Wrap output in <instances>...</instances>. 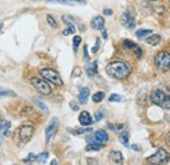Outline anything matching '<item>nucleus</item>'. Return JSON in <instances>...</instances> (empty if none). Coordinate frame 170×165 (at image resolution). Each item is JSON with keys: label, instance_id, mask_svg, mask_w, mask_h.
I'll use <instances>...</instances> for the list:
<instances>
[{"label": "nucleus", "instance_id": "obj_1", "mask_svg": "<svg viewBox=\"0 0 170 165\" xmlns=\"http://www.w3.org/2000/svg\"><path fill=\"white\" fill-rule=\"evenodd\" d=\"M106 72L115 79H126L131 74V67L124 62H111L106 66Z\"/></svg>", "mask_w": 170, "mask_h": 165}, {"label": "nucleus", "instance_id": "obj_2", "mask_svg": "<svg viewBox=\"0 0 170 165\" xmlns=\"http://www.w3.org/2000/svg\"><path fill=\"white\" fill-rule=\"evenodd\" d=\"M151 100L157 106L164 109H170V95H166L161 89H155L151 93Z\"/></svg>", "mask_w": 170, "mask_h": 165}, {"label": "nucleus", "instance_id": "obj_3", "mask_svg": "<svg viewBox=\"0 0 170 165\" xmlns=\"http://www.w3.org/2000/svg\"><path fill=\"white\" fill-rule=\"evenodd\" d=\"M155 64L158 70L162 71V72L169 71L170 70V53L160 51L155 58Z\"/></svg>", "mask_w": 170, "mask_h": 165}, {"label": "nucleus", "instance_id": "obj_4", "mask_svg": "<svg viewBox=\"0 0 170 165\" xmlns=\"http://www.w3.org/2000/svg\"><path fill=\"white\" fill-rule=\"evenodd\" d=\"M30 82L31 85L35 88V89L41 93V95H45V96H48L51 93V85L48 84V81L45 79H41V78H31L30 79Z\"/></svg>", "mask_w": 170, "mask_h": 165}, {"label": "nucleus", "instance_id": "obj_5", "mask_svg": "<svg viewBox=\"0 0 170 165\" xmlns=\"http://www.w3.org/2000/svg\"><path fill=\"white\" fill-rule=\"evenodd\" d=\"M39 74L42 75L43 79H46L47 81L52 82V84L59 85V87L63 85V80H62L60 75L56 72V71H54V70H51V68H42Z\"/></svg>", "mask_w": 170, "mask_h": 165}, {"label": "nucleus", "instance_id": "obj_6", "mask_svg": "<svg viewBox=\"0 0 170 165\" xmlns=\"http://www.w3.org/2000/svg\"><path fill=\"white\" fill-rule=\"evenodd\" d=\"M169 159H170V155L166 152V150L158 148L155 155H152V156H149L147 159V163H149V164H164V163H168Z\"/></svg>", "mask_w": 170, "mask_h": 165}, {"label": "nucleus", "instance_id": "obj_7", "mask_svg": "<svg viewBox=\"0 0 170 165\" xmlns=\"http://www.w3.org/2000/svg\"><path fill=\"white\" fill-rule=\"evenodd\" d=\"M33 134H34V126L30 125V123L23 125L19 129V138H20V140L23 143H28L31 139Z\"/></svg>", "mask_w": 170, "mask_h": 165}, {"label": "nucleus", "instance_id": "obj_8", "mask_svg": "<svg viewBox=\"0 0 170 165\" xmlns=\"http://www.w3.org/2000/svg\"><path fill=\"white\" fill-rule=\"evenodd\" d=\"M58 126H59L58 118H52V119L50 121V123L47 125V127H46V142H47V143L50 142L52 138H54V135L56 134Z\"/></svg>", "mask_w": 170, "mask_h": 165}, {"label": "nucleus", "instance_id": "obj_9", "mask_svg": "<svg viewBox=\"0 0 170 165\" xmlns=\"http://www.w3.org/2000/svg\"><path fill=\"white\" fill-rule=\"evenodd\" d=\"M120 21H122L123 26H126L127 29H130V30L135 29V25H136L135 17H134V16L131 15L130 12H124V13L122 15V17H120Z\"/></svg>", "mask_w": 170, "mask_h": 165}, {"label": "nucleus", "instance_id": "obj_10", "mask_svg": "<svg viewBox=\"0 0 170 165\" xmlns=\"http://www.w3.org/2000/svg\"><path fill=\"white\" fill-rule=\"evenodd\" d=\"M92 136H93V139H94V143H102V144H105V143L109 140V135H107L106 131H103V130L96 131Z\"/></svg>", "mask_w": 170, "mask_h": 165}, {"label": "nucleus", "instance_id": "obj_11", "mask_svg": "<svg viewBox=\"0 0 170 165\" xmlns=\"http://www.w3.org/2000/svg\"><path fill=\"white\" fill-rule=\"evenodd\" d=\"M79 122L83 125V126H90L93 123V118L92 115L89 114V112H81L80 115H79Z\"/></svg>", "mask_w": 170, "mask_h": 165}, {"label": "nucleus", "instance_id": "obj_12", "mask_svg": "<svg viewBox=\"0 0 170 165\" xmlns=\"http://www.w3.org/2000/svg\"><path fill=\"white\" fill-rule=\"evenodd\" d=\"M123 43H124V46H126V47L131 49V50H132V51L136 54V57H138V58H140L141 55H143V50H141V49H140L138 45H136L135 42L130 41V40H124V41H123Z\"/></svg>", "mask_w": 170, "mask_h": 165}, {"label": "nucleus", "instance_id": "obj_13", "mask_svg": "<svg viewBox=\"0 0 170 165\" xmlns=\"http://www.w3.org/2000/svg\"><path fill=\"white\" fill-rule=\"evenodd\" d=\"M90 25H92L93 29H96V30H102L103 26H105V20H103L102 16H97V17H94V19L92 20Z\"/></svg>", "mask_w": 170, "mask_h": 165}, {"label": "nucleus", "instance_id": "obj_14", "mask_svg": "<svg viewBox=\"0 0 170 165\" xmlns=\"http://www.w3.org/2000/svg\"><path fill=\"white\" fill-rule=\"evenodd\" d=\"M48 3H59V4H67V5H76V4H81L85 5L86 2L84 0H47Z\"/></svg>", "mask_w": 170, "mask_h": 165}, {"label": "nucleus", "instance_id": "obj_15", "mask_svg": "<svg viewBox=\"0 0 170 165\" xmlns=\"http://www.w3.org/2000/svg\"><path fill=\"white\" fill-rule=\"evenodd\" d=\"M145 42L148 43V45H151V46H156V45H158V43L161 42V37L158 34H149L145 38Z\"/></svg>", "mask_w": 170, "mask_h": 165}, {"label": "nucleus", "instance_id": "obj_16", "mask_svg": "<svg viewBox=\"0 0 170 165\" xmlns=\"http://www.w3.org/2000/svg\"><path fill=\"white\" fill-rule=\"evenodd\" d=\"M109 157H110L111 161L117 163V164H120V163L123 161V155H122V153H120L119 151H113V152H110Z\"/></svg>", "mask_w": 170, "mask_h": 165}, {"label": "nucleus", "instance_id": "obj_17", "mask_svg": "<svg viewBox=\"0 0 170 165\" xmlns=\"http://www.w3.org/2000/svg\"><path fill=\"white\" fill-rule=\"evenodd\" d=\"M88 97H89V89L88 88H81L79 93V101L80 104H86Z\"/></svg>", "mask_w": 170, "mask_h": 165}, {"label": "nucleus", "instance_id": "obj_18", "mask_svg": "<svg viewBox=\"0 0 170 165\" xmlns=\"http://www.w3.org/2000/svg\"><path fill=\"white\" fill-rule=\"evenodd\" d=\"M86 74H88V76H90V78L97 75V62H93L86 66Z\"/></svg>", "mask_w": 170, "mask_h": 165}, {"label": "nucleus", "instance_id": "obj_19", "mask_svg": "<svg viewBox=\"0 0 170 165\" xmlns=\"http://www.w3.org/2000/svg\"><path fill=\"white\" fill-rule=\"evenodd\" d=\"M9 127H10V122L9 121H3L0 118V131H3L4 135H9Z\"/></svg>", "mask_w": 170, "mask_h": 165}, {"label": "nucleus", "instance_id": "obj_20", "mask_svg": "<svg viewBox=\"0 0 170 165\" xmlns=\"http://www.w3.org/2000/svg\"><path fill=\"white\" fill-rule=\"evenodd\" d=\"M103 148V144L102 143H89V144L86 146V148H85V151H101Z\"/></svg>", "mask_w": 170, "mask_h": 165}, {"label": "nucleus", "instance_id": "obj_21", "mask_svg": "<svg viewBox=\"0 0 170 165\" xmlns=\"http://www.w3.org/2000/svg\"><path fill=\"white\" fill-rule=\"evenodd\" d=\"M149 34H152V30H149V29H140L136 32V37H138L139 40H144V38H147Z\"/></svg>", "mask_w": 170, "mask_h": 165}, {"label": "nucleus", "instance_id": "obj_22", "mask_svg": "<svg viewBox=\"0 0 170 165\" xmlns=\"http://www.w3.org/2000/svg\"><path fill=\"white\" fill-rule=\"evenodd\" d=\"M128 139H130V134H128V131H124V133H122L119 135V140L120 143H122L123 146L127 147L128 146Z\"/></svg>", "mask_w": 170, "mask_h": 165}, {"label": "nucleus", "instance_id": "obj_23", "mask_svg": "<svg viewBox=\"0 0 170 165\" xmlns=\"http://www.w3.org/2000/svg\"><path fill=\"white\" fill-rule=\"evenodd\" d=\"M47 159H48V153H47V152H43V153H39V155L37 156L35 161L39 163V164H45V163L47 161Z\"/></svg>", "mask_w": 170, "mask_h": 165}, {"label": "nucleus", "instance_id": "obj_24", "mask_svg": "<svg viewBox=\"0 0 170 165\" xmlns=\"http://www.w3.org/2000/svg\"><path fill=\"white\" fill-rule=\"evenodd\" d=\"M103 97H105V93L103 92H97L93 95V101L94 102H101L103 100Z\"/></svg>", "mask_w": 170, "mask_h": 165}, {"label": "nucleus", "instance_id": "obj_25", "mask_svg": "<svg viewBox=\"0 0 170 165\" xmlns=\"http://www.w3.org/2000/svg\"><path fill=\"white\" fill-rule=\"evenodd\" d=\"M33 101H34V104H35V105L38 106V108H41L42 110H43V112H48V109H47V106L45 105V104H43L41 100H38V98H34V100H33Z\"/></svg>", "mask_w": 170, "mask_h": 165}, {"label": "nucleus", "instance_id": "obj_26", "mask_svg": "<svg viewBox=\"0 0 170 165\" xmlns=\"http://www.w3.org/2000/svg\"><path fill=\"white\" fill-rule=\"evenodd\" d=\"M47 23H48V25H50L51 27H54V29H56V27H58V24H56L55 19H54L52 16H50V15L47 16Z\"/></svg>", "mask_w": 170, "mask_h": 165}, {"label": "nucleus", "instance_id": "obj_27", "mask_svg": "<svg viewBox=\"0 0 170 165\" xmlns=\"http://www.w3.org/2000/svg\"><path fill=\"white\" fill-rule=\"evenodd\" d=\"M92 129L90 127H86V129H79V130H69L71 133L73 135H79V134H84V133H88V131H90Z\"/></svg>", "mask_w": 170, "mask_h": 165}, {"label": "nucleus", "instance_id": "obj_28", "mask_svg": "<svg viewBox=\"0 0 170 165\" xmlns=\"http://www.w3.org/2000/svg\"><path fill=\"white\" fill-rule=\"evenodd\" d=\"M62 20H63L64 24H67V25H73V17H71V16L64 15L63 17H62Z\"/></svg>", "mask_w": 170, "mask_h": 165}, {"label": "nucleus", "instance_id": "obj_29", "mask_svg": "<svg viewBox=\"0 0 170 165\" xmlns=\"http://www.w3.org/2000/svg\"><path fill=\"white\" fill-rule=\"evenodd\" d=\"M122 100H123V98L120 97L119 95H115V93H114V95H111L110 97H109V101H110V102H120Z\"/></svg>", "mask_w": 170, "mask_h": 165}, {"label": "nucleus", "instance_id": "obj_30", "mask_svg": "<svg viewBox=\"0 0 170 165\" xmlns=\"http://www.w3.org/2000/svg\"><path fill=\"white\" fill-rule=\"evenodd\" d=\"M75 26L73 25H68V27H67V29H65V30H63V34L64 36H69V34H73V33H75Z\"/></svg>", "mask_w": 170, "mask_h": 165}, {"label": "nucleus", "instance_id": "obj_31", "mask_svg": "<svg viewBox=\"0 0 170 165\" xmlns=\"http://www.w3.org/2000/svg\"><path fill=\"white\" fill-rule=\"evenodd\" d=\"M80 43H81V37L80 36H75L73 37V49H75V51L77 50V47H79Z\"/></svg>", "mask_w": 170, "mask_h": 165}, {"label": "nucleus", "instance_id": "obj_32", "mask_svg": "<svg viewBox=\"0 0 170 165\" xmlns=\"http://www.w3.org/2000/svg\"><path fill=\"white\" fill-rule=\"evenodd\" d=\"M35 159H37V156L34 153H30V155L24 160V163H33V161H35Z\"/></svg>", "mask_w": 170, "mask_h": 165}, {"label": "nucleus", "instance_id": "obj_33", "mask_svg": "<svg viewBox=\"0 0 170 165\" xmlns=\"http://www.w3.org/2000/svg\"><path fill=\"white\" fill-rule=\"evenodd\" d=\"M100 43H101V41H100V38H97L96 40V46L92 49V53H97V50H98V47H100Z\"/></svg>", "mask_w": 170, "mask_h": 165}, {"label": "nucleus", "instance_id": "obj_34", "mask_svg": "<svg viewBox=\"0 0 170 165\" xmlns=\"http://www.w3.org/2000/svg\"><path fill=\"white\" fill-rule=\"evenodd\" d=\"M69 106H71V109H72V110H79V105H77V102H76V101H71L69 102Z\"/></svg>", "mask_w": 170, "mask_h": 165}, {"label": "nucleus", "instance_id": "obj_35", "mask_svg": "<svg viewBox=\"0 0 170 165\" xmlns=\"http://www.w3.org/2000/svg\"><path fill=\"white\" fill-rule=\"evenodd\" d=\"M80 74H81V70L79 67H76L73 70V72H72V76H73V78H77V76H80Z\"/></svg>", "mask_w": 170, "mask_h": 165}, {"label": "nucleus", "instance_id": "obj_36", "mask_svg": "<svg viewBox=\"0 0 170 165\" xmlns=\"http://www.w3.org/2000/svg\"><path fill=\"white\" fill-rule=\"evenodd\" d=\"M0 95H9V96H15V93L12 91H4V89H0Z\"/></svg>", "mask_w": 170, "mask_h": 165}, {"label": "nucleus", "instance_id": "obj_37", "mask_svg": "<svg viewBox=\"0 0 170 165\" xmlns=\"http://www.w3.org/2000/svg\"><path fill=\"white\" fill-rule=\"evenodd\" d=\"M102 117H103L102 113H101V112H97V113H96V118H94V121H101Z\"/></svg>", "mask_w": 170, "mask_h": 165}, {"label": "nucleus", "instance_id": "obj_38", "mask_svg": "<svg viewBox=\"0 0 170 165\" xmlns=\"http://www.w3.org/2000/svg\"><path fill=\"white\" fill-rule=\"evenodd\" d=\"M131 148H132L134 151H138V152L141 151V147H140L139 144H132V146H131Z\"/></svg>", "mask_w": 170, "mask_h": 165}, {"label": "nucleus", "instance_id": "obj_39", "mask_svg": "<svg viewBox=\"0 0 170 165\" xmlns=\"http://www.w3.org/2000/svg\"><path fill=\"white\" fill-rule=\"evenodd\" d=\"M103 13H105L106 16H111V15H113V11L109 9V8H106V9H103Z\"/></svg>", "mask_w": 170, "mask_h": 165}, {"label": "nucleus", "instance_id": "obj_40", "mask_svg": "<svg viewBox=\"0 0 170 165\" xmlns=\"http://www.w3.org/2000/svg\"><path fill=\"white\" fill-rule=\"evenodd\" d=\"M84 54H85V60H89V55H88V47L84 46Z\"/></svg>", "mask_w": 170, "mask_h": 165}, {"label": "nucleus", "instance_id": "obj_41", "mask_svg": "<svg viewBox=\"0 0 170 165\" xmlns=\"http://www.w3.org/2000/svg\"><path fill=\"white\" fill-rule=\"evenodd\" d=\"M165 142H166V144H169V146H170V133L166 135V138H165Z\"/></svg>", "mask_w": 170, "mask_h": 165}, {"label": "nucleus", "instance_id": "obj_42", "mask_svg": "<svg viewBox=\"0 0 170 165\" xmlns=\"http://www.w3.org/2000/svg\"><path fill=\"white\" fill-rule=\"evenodd\" d=\"M102 37H103V38H105V40H106V38H107V32H106L105 29H102Z\"/></svg>", "mask_w": 170, "mask_h": 165}, {"label": "nucleus", "instance_id": "obj_43", "mask_svg": "<svg viewBox=\"0 0 170 165\" xmlns=\"http://www.w3.org/2000/svg\"><path fill=\"white\" fill-rule=\"evenodd\" d=\"M3 29V24H0V30H2Z\"/></svg>", "mask_w": 170, "mask_h": 165}, {"label": "nucleus", "instance_id": "obj_44", "mask_svg": "<svg viewBox=\"0 0 170 165\" xmlns=\"http://www.w3.org/2000/svg\"><path fill=\"white\" fill-rule=\"evenodd\" d=\"M152 2H155V0H152Z\"/></svg>", "mask_w": 170, "mask_h": 165}]
</instances>
